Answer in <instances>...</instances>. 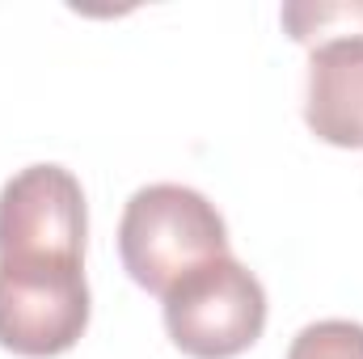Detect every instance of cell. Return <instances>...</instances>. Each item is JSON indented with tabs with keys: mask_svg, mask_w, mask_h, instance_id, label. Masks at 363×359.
Listing matches in <instances>:
<instances>
[{
	"mask_svg": "<svg viewBox=\"0 0 363 359\" xmlns=\"http://www.w3.org/2000/svg\"><path fill=\"white\" fill-rule=\"evenodd\" d=\"M165 330L190 359H233L250 351L267 326V292L237 258H211L161 296Z\"/></svg>",
	"mask_w": 363,
	"mask_h": 359,
	"instance_id": "cell-2",
	"label": "cell"
},
{
	"mask_svg": "<svg viewBox=\"0 0 363 359\" xmlns=\"http://www.w3.org/2000/svg\"><path fill=\"white\" fill-rule=\"evenodd\" d=\"M85 190L64 165H26L0 190V263H85Z\"/></svg>",
	"mask_w": 363,
	"mask_h": 359,
	"instance_id": "cell-4",
	"label": "cell"
},
{
	"mask_svg": "<svg viewBox=\"0 0 363 359\" xmlns=\"http://www.w3.org/2000/svg\"><path fill=\"white\" fill-rule=\"evenodd\" d=\"M283 26L296 43H325V38H351L363 34V0L355 4H283Z\"/></svg>",
	"mask_w": 363,
	"mask_h": 359,
	"instance_id": "cell-6",
	"label": "cell"
},
{
	"mask_svg": "<svg viewBox=\"0 0 363 359\" xmlns=\"http://www.w3.org/2000/svg\"><path fill=\"white\" fill-rule=\"evenodd\" d=\"M118 254L144 292L165 296L182 275L228 254V228L207 194L178 182H157L127 199Z\"/></svg>",
	"mask_w": 363,
	"mask_h": 359,
	"instance_id": "cell-1",
	"label": "cell"
},
{
	"mask_svg": "<svg viewBox=\"0 0 363 359\" xmlns=\"http://www.w3.org/2000/svg\"><path fill=\"white\" fill-rule=\"evenodd\" d=\"M89 326L85 263H0V347L26 359L64 355Z\"/></svg>",
	"mask_w": 363,
	"mask_h": 359,
	"instance_id": "cell-3",
	"label": "cell"
},
{
	"mask_svg": "<svg viewBox=\"0 0 363 359\" xmlns=\"http://www.w3.org/2000/svg\"><path fill=\"white\" fill-rule=\"evenodd\" d=\"M304 118L317 140L334 148H363V34L313 47Z\"/></svg>",
	"mask_w": 363,
	"mask_h": 359,
	"instance_id": "cell-5",
	"label": "cell"
},
{
	"mask_svg": "<svg viewBox=\"0 0 363 359\" xmlns=\"http://www.w3.org/2000/svg\"><path fill=\"white\" fill-rule=\"evenodd\" d=\"M287 359H363V326L342 317L313 321L291 338Z\"/></svg>",
	"mask_w": 363,
	"mask_h": 359,
	"instance_id": "cell-7",
	"label": "cell"
}]
</instances>
